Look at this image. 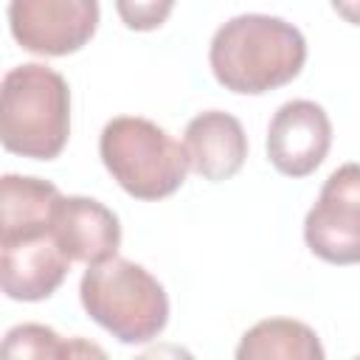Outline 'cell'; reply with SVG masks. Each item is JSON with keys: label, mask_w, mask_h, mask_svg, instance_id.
Listing matches in <instances>:
<instances>
[{"label": "cell", "mask_w": 360, "mask_h": 360, "mask_svg": "<svg viewBox=\"0 0 360 360\" xmlns=\"http://www.w3.org/2000/svg\"><path fill=\"white\" fill-rule=\"evenodd\" d=\"M214 79L242 96H262L292 82L307 62L304 34L273 14H236L222 22L208 48Z\"/></svg>", "instance_id": "6da1fadb"}, {"label": "cell", "mask_w": 360, "mask_h": 360, "mask_svg": "<svg viewBox=\"0 0 360 360\" xmlns=\"http://www.w3.org/2000/svg\"><path fill=\"white\" fill-rule=\"evenodd\" d=\"M70 135V87L48 65L11 68L0 84V141L11 155L53 160Z\"/></svg>", "instance_id": "7a4b0ae2"}, {"label": "cell", "mask_w": 360, "mask_h": 360, "mask_svg": "<svg viewBox=\"0 0 360 360\" xmlns=\"http://www.w3.org/2000/svg\"><path fill=\"white\" fill-rule=\"evenodd\" d=\"M79 298L84 312L127 346L155 340L169 323V295L163 284L146 267L121 256L87 264Z\"/></svg>", "instance_id": "3957f363"}, {"label": "cell", "mask_w": 360, "mask_h": 360, "mask_svg": "<svg viewBox=\"0 0 360 360\" xmlns=\"http://www.w3.org/2000/svg\"><path fill=\"white\" fill-rule=\"evenodd\" d=\"M98 155L112 180L135 200L174 194L191 169L186 143L141 115H115L104 124Z\"/></svg>", "instance_id": "277c9868"}, {"label": "cell", "mask_w": 360, "mask_h": 360, "mask_svg": "<svg viewBox=\"0 0 360 360\" xmlns=\"http://www.w3.org/2000/svg\"><path fill=\"white\" fill-rule=\"evenodd\" d=\"M307 248L329 264H360V163L338 166L304 219Z\"/></svg>", "instance_id": "5b68a950"}, {"label": "cell", "mask_w": 360, "mask_h": 360, "mask_svg": "<svg viewBox=\"0 0 360 360\" xmlns=\"http://www.w3.org/2000/svg\"><path fill=\"white\" fill-rule=\"evenodd\" d=\"M98 0H11L8 28L17 45L39 56L82 51L98 28Z\"/></svg>", "instance_id": "8992f818"}, {"label": "cell", "mask_w": 360, "mask_h": 360, "mask_svg": "<svg viewBox=\"0 0 360 360\" xmlns=\"http://www.w3.org/2000/svg\"><path fill=\"white\" fill-rule=\"evenodd\" d=\"M332 146V121L309 98L284 101L267 127V158L287 177L312 174Z\"/></svg>", "instance_id": "52a82bcc"}, {"label": "cell", "mask_w": 360, "mask_h": 360, "mask_svg": "<svg viewBox=\"0 0 360 360\" xmlns=\"http://www.w3.org/2000/svg\"><path fill=\"white\" fill-rule=\"evenodd\" d=\"M70 270L53 233L0 242V284L11 301L51 298Z\"/></svg>", "instance_id": "ba28073f"}, {"label": "cell", "mask_w": 360, "mask_h": 360, "mask_svg": "<svg viewBox=\"0 0 360 360\" xmlns=\"http://www.w3.org/2000/svg\"><path fill=\"white\" fill-rule=\"evenodd\" d=\"M51 233L70 262L96 264L110 256H118L121 248L118 217L104 202L82 194L59 197L53 208Z\"/></svg>", "instance_id": "9c48e42d"}, {"label": "cell", "mask_w": 360, "mask_h": 360, "mask_svg": "<svg viewBox=\"0 0 360 360\" xmlns=\"http://www.w3.org/2000/svg\"><path fill=\"white\" fill-rule=\"evenodd\" d=\"M186 152L191 172L202 180L219 183L233 177L248 158V135L236 115L205 110L186 124Z\"/></svg>", "instance_id": "30bf717a"}, {"label": "cell", "mask_w": 360, "mask_h": 360, "mask_svg": "<svg viewBox=\"0 0 360 360\" xmlns=\"http://www.w3.org/2000/svg\"><path fill=\"white\" fill-rule=\"evenodd\" d=\"M59 188L39 177L3 174L0 183V242L51 233Z\"/></svg>", "instance_id": "8fae6325"}, {"label": "cell", "mask_w": 360, "mask_h": 360, "mask_svg": "<svg viewBox=\"0 0 360 360\" xmlns=\"http://www.w3.org/2000/svg\"><path fill=\"white\" fill-rule=\"evenodd\" d=\"M323 354L315 329L292 318H264L236 346L239 360H323Z\"/></svg>", "instance_id": "7c38bea8"}, {"label": "cell", "mask_w": 360, "mask_h": 360, "mask_svg": "<svg viewBox=\"0 0 360 360\" xmlns=\"http://www.w3.org/2000/svg\"><path fill=\"white\" fill-rule=\"evenodd\" d=\"M3 352L8 357H70V354H104L93 343L62 340L51 326L42 323H20L6 332Z\"/></svg>", "instance_id": "4fadbf2b"}, {"label": "cell", "mask_w": 360, "mask_h": 360, "mask_svg": "<svg viewBox=\"0 0 360 360\" xmlns=\"http://www.w3.org/2000/svg\"><path fill=\"white\" fill-rule=\"evenodd\" d=\"M174 8V0H115V11L121 22L132 31H155L160 28Z\"/></svg>", "instance_id": "5bb4252c"}, {"label": "cell", "mask_w": 360, "mask_h": 360, "mask_svg": "<svg viewBox=\"0 0 360 360\" xmlns=\"http://www.w3.org/2000/svg\"><path fill=\"white\" fill-rule=\"evenodd\" d=\"M332 8L338 17H343L352 25H360V0H332Z\"/></svg>", "instance_id": "9a60e30c"}]
</instances>
